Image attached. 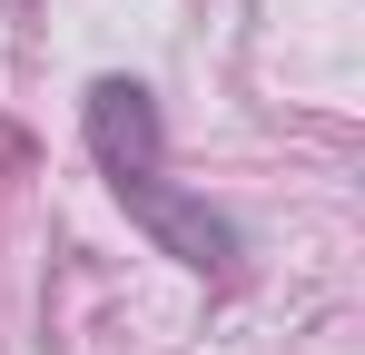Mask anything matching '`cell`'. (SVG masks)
Here are the masks:
<instances>
[{
  "label": "cell",
  "mask_w": 365,
  "mask_h": 355,
  "mask_svg": "<svg viewBox=\"0 0 365 355\" xmlns=\"http://www.w3.org/2000/svg\"><path fill=\"white\" fill-rule=\"evenodd\" d=\"M79 138H89L99 178L119 187V207L158 237L178 267H197V277H227V267H237V227H227L207 197H187L178 178H168V128H158V99H148L138 79H89Z\"/></svg>",
  "instance_id": "obj_1"
}]
</instances>
